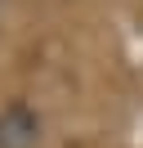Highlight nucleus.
<instances>
[{
  "label": "nucleus",
  "instance_id": "obj_1",
  "mask_svg": "<svg viewBox=\"0 0 143 148\" xmlns=\"http://www.w3.org/2000/svg\"><path fill=\"white\" fill-rule=\"evenodd\" d=\"M36 135H40V126L22 103L0 112V148H36Z\"/></svg>",
  "mask_w": 143,
  "mask_h": 148
}]
</instances>
